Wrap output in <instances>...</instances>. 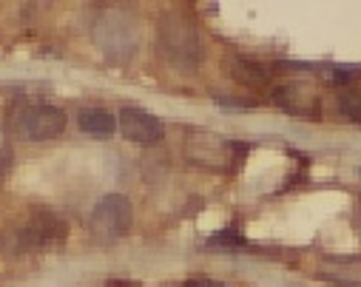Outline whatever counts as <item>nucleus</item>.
I'll return each mask as SVG.
<instances>
[{
  "instance_id": "14",
  "label": "nucleus",
  "mask_w": 361,
  "mask_h": 287,
  "mask_svg": "<svg viewBox=\"0 0 361 287\" xmlns=\"http://www.w3.org/2000/svg\"><path fill=\"white\" fill-rule=\"evenodd\" d=\"M208 245H222V248H239V245H245V239H242V233H239L236 228H231V231H219L216 236H211V239H208Z\"/></svg>"
},
{
  "instance_id": "10",
  "label": "nucleus",
  "mask_w": 361,
  "mask_h": 287,
  "mask_svg": "<svg viewBox=\"0 0 361 287\" xmlns=\"http://www.w3.org/2000/svg\"><path fill=\"white\" fill-rule=\"evenodd\" d=\"M222 66H225L231 80H236V83H242L247 88H262L270 80V71H274V68H267V66L245 57V54H228Z\"/></svg>"
},
{
  "instance_id": "5",
  "label": "nucleus",
  "mask_w": 361,
  "mask_h": 287,
  "mask_svg": "<svg viewBox=\"0 0 361 287\" xmlns=\"http://www.w3.org/2000/svg\"><path fill=\"white\" fill-rule=\"evenodd\" d=\"M247 145H239L236 140H222L216 134H202L194 131L188 140V159L200 168H228V165H239L245 157Z\"/></svg>"
},
{
  "instance_id": "17",
  "label": "nucleus",
  "mask_w": 361,
  "mask_h": 287,
  "mask_svg": "<svg viewBox=\"0 0 361 287\" xmlns=\"http://www.w3.org/2000/svg\"><path fill=\"white\" fill-rule=\"evenodd\" d=\"M179 287H185V284H179Z\"/></svg>"
},
{
  "instance_id": "7",
  "label": "nucleus",
  "mask_w": 361,
  "mask_h": 287,
  "mask_svg": "<svg viewBox=\"0 0 361 287\" xmlns=\"http://www.w3.org/2000/svg\"><path fill=\"white\" fill-rule=\"evenodd\" d=\"M117 126H120V131L128 142L142 145V148L157 145L165 137V123L157 114H151L145 109H134V106H126L117 114Z\"/></svg>"
},
{
  "instance_id": "1",
  "label": "nucleus",
  "mask_w": 361,
  "mask_h": 287,
  "mask_svg": "<svg viewBox=\"0 0 361 287\" xmlns=\"http://www.w3.org/2000/svg\"><path fill=\"white\" fill-rule=\"evenodd\" d=\"M157 43L162 57L176 68V71H197L202 60V43L200 32L191 18L183 12H168L157 23Z\"/></svg>"
},
{
  "instance_id": "15",
  "label": "nucleus",
  "mask_w": 361,
  "mask_h": 287,
  "mask_svg": "<svg viewBox=\"0 0 361 287\" xmlns=\"http://www.w3.org/2000/svg\"><path fill=\"white\" fill-rule=\"evenodd\" d=\"M216 103L231 106V109H253L256 100H236V97H225V94H216Z\"/></svg>"
},
{
  "instance_id": "3",
  "label": "nucleus",
  "mask_w": 361,
  "mask_h": 287,
  "mask_svg": "<svg viewBox=\"0 0 361 287\" xmlns=\"http://www.w3.org/2000/svg\"><path fill=\"white\" fill-rule=\"evenodd\" d=\"M131 222H134V205L128 202V197L106 194L94 205L92 216H88V233L100 245H111L131 231Z\"/></svg>"
},
{
  "instance_id": "12",
  "label": "nucleus",
  "mask_w": 361,
  "mask_h": 287,
  "mask_svg": "<svg viewBox=\"0 0 361 287\" xmlns=\"http://www.w3.org/2000/svg\"><path fill=\"white\" fill-rule=\"evenodd\" d=\"M338 111H341L350 123L361 126V88H344V91L338 94Z\"/></svg>"
},
{
  "instance_id": "8",
  "label": "nucleus",
  "mask_w": 361,
  "mask_h": 287,
  "mask_svg": "<svg viewBox=\"0 0 361 287\" xmlns=\"http://www.w3.org/2000/svg\"><path fill=\"white\" fill-rule=\"evenodd\" d=\"M20 131H23V137L32 140V142L57 140V137L66 131V111L57 109V106H49V103L29 106V109L23 111Z\"/></svg>"
},
{
  "instance_id": "11",
  "label": "nucleus",
  "mask_w": 361,
  "mask_h": 287,
  "mask_svg": "<svg viewBox=\"0 0 361 287\" xmlns=\"http://www.w3.org/2000/svg\"><path fill=\"white\" fill-rule=\"evenodd\" d=\"M77 128H80L82 134H88V137L109 140V137H114V131H117L120 126H117V117H114L111 111H106V109H100V106H85V109H80V114H77Z\"/></svg>"
},
{
  "instance_id": "6",
  "label": "nucleus",
  "mask_w": 361,
  "mask_h": 287,
  "mask_svg": "<svg viewBox=\"0 0 361 287\" xmlns=\"http://www.w3.org/2000/svg\"><path fill=\"white\" fill-rule=\"evenodd\" d=\"M274 103L299 120H319L322 114V97H319V88L307 80H288L282 85L274 88Z\"/></svg>"
},
{
  "instance_id": "13",
  "label": "nucleus",
  "mask_w": 361,
  "mask_h": 287,
  "mask_svg": "<svg viewBox=\"0 0 361 287\" xmlns=\"http://www.w3.org/2000/svg\"><path fill=\"white\" fill-rule=\"evenodd\" d=\"M324 80L333 85H347L361 77V66H324Z\"/></svg>"
},
{
  "instance_id": "9",
  "label": "nucleus",
  "mask_w": 361,
  "mask_h": 287,
  "mask_svg": "<svg viewBox=\"0 0 361 287\" xmlns=\"http://www.w3.org/2000/svg\"><path fill=\"white\" fill-rule=\"evenodd\" d=\"M319 276L338 287H361V256H324Z\"/></svg>"
},
{
  "instance_id": "2",
  "label": "nucleus",
  "mask_w": 361,
  "mask_h": 287,
  "mask_svg": "<svg viewBox=\"0 0 361 287\" xmlns=\"http://www.w3.org/2000/svg\"><path fill=\"white\" fill-rule=\"evenodd\" d=\"M68 236V222L51 208H32V214L12 231L15 253H37L60 245Z\"/></svg>"
},
{
  "instance_id": "4",
  "label": "nucleus",
  "mask_w": 361,
  "mask_h": 287,
  "mask_svg": "<svg viewBox=\"0 0 361 287\" xmlns=\"http://www.w3.org/2000/svg\"><path fill=\"white\" fill-rule=\"evenodd\" d=\"M94 40L97 46L106 51V57L114 60H126L134 54L137 43H140V32L134 26V20L123 12H109L97 20L94 26Z\"/></svg>"
},
{
  "instance_id": "16",
  "label": "nucleus",
  "mask_w": 361,
  "mask_h": 287,
  "mask_svg": "<svg viewBox=\"0 0 361 287\" xmlns=\"http://www.w3.org/2000/svg\"><path fill=\"white\" fill-rule=\"evenodd\" d=\"M185 287H228L222 281H214V279H188Z\"/></svg>"
}]
</instances>
